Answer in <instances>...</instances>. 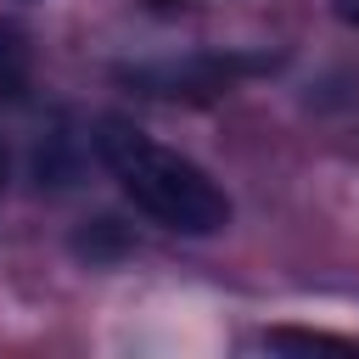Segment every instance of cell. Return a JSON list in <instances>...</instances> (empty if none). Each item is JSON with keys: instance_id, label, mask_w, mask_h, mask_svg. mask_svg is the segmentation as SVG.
Masks as SVG:
<instances>
[{"instance_id": "cell-1", "label": "cell", "mask_w": 359, "mask_h": 359, "mask_svg": "<svg viewBox=\"0 0 359 359\" xmlns=\"http://www.w3.org/2000/svg\"><path fill=\"white\" fill-rule=\"evenodd\" d=\"M95 151L112 168V180L123 185V196L151 224L180 230V236H213L230 224V196L213 185V174L202 163L180 157L174 146L151 140L146 129H135L123 118H101Z\"/></svg>"}, {"instance_id": "cell-2", "label": "cell", "mask_w": 359, "mask_h": 359, "mask_svg": "<svg viewBox=\"0 0 359 359\" xmlns=\"http://www.w3.org/2000/svg\"><path fill=\"white\" fill-rule=\"evenodd\" d=\"M269 67H275V56H219V50H202V56H185V62L129 67L123 79L140 95H157V101H213L236 79H252V73H269Z\"/></svg>"}, {"instance_id": "cell-3", "label": "cell", "mask_w": 359, "mask_h": 359, "mask_svg": "<svg viewBox=\"0 0 359 359\" xmlns=\"http://www.w3.org/2000/svg\"><path fill=\"white\" fill-rule=\"evenodd\" d=\"M28 84V39L22 28L0 22V101H17Z\"/></svg>"}, {"instance_id": "cell-4", "label": "cell", "mask_w": 359, "mask_h": 359, "mask_svg": "<svg viewBox=\"0 0 359 359\" xmlns=\"http://www.w3.org/2000/svg\"><path fill=\"white\" fill-rule=\"evenodd\" d=\"M331 11H337L348 28H359V0H331Z\"/></svg>"}, {"instance_id": "cell-5", "label": "cell", "mask_w": 359, "mask_h": 359, "mask_svg": "<svg viewBox=\"0 0 359 359\" xmlns=\"http://www.w3.org/2000/svg\"><path fill=\"white\" fill-rule=\"evenodd\" d=\"M146 6H151V11H180L185 0H146Z\"/></svg>"}, {"instance_id": "cell-6", "label": "cell", "mask_w": 359, "mask_h": 359, "mask_svg": "<svg viewBox=\"0 0 359 359\" xmlns=\"http://www.w3.org/2000/svg\"><path fill=\"white\" fill-rule=\"evenodd\" d=\"M0 191H6V151H0Z\"/></svg>"}]
</instances>
